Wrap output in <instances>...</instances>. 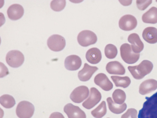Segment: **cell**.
I'll use <instances>...</instances> for the list:
<instances>
[{"label": "cell", "mask_w": 157, "mask_h": 118, "mask_svg": "<svg viewBox=\"0 0 157 118\" xmlns=\"http://www.w3.org/2000/svg\"><path fill=\"white\" fill-rule=\"evenodd\" d=\"M138 118H157V92L150 97L146 96Z\"/></svg>", "instance_id": "obj_1"}, {"label": "cell", "mask_w": 157, "mask_h": 118, "mask_svg": "<svg viewBox=\"0 0 157 118\" xmlns=\"http://www.w3.org/2000/svg\"><path fill=\"white\" fill-rule=\"evenodd\" d=\"M153 67V64L151 61L144 60L139 65L129 66L128 69L134 78L140 80L149 74L152 71Z\"/></svg>", "instance_id": "obj_2"}, {"label": "cell", "mask_w": 157, "mask_h": 118, "mask_svg": "<svg viewBox=\"0 0 157 118\" xmlns=\"http://www.w3.org/2000/svg\"><path fill=\"white\" fill-rule=\"evenodd\" d=\"M120 54L122 60L126 63L132 64L139 59L140 54L135 53L131 45L127 43L122 44L120 47Z\"/></svg>", "instance_id": "obj_3"}, {"label": "cell", "mask_w": 157, "mask_h": 118, "mask_svg": "<svg viewBox=\"0 0 157 118\" xmlns=\"http://www.w3.org/2000/svg\"><path fill=\"white\" fill-rule=\"evenodd\" d=\"M34 110L33 104L29 101L23 100L17 104L16 112L19 118H31L33 115Z\"/></svg>", "instance_id": "obj_4"}, {"label": "cell", "mask_w": 157, "mask_h": 118, "mask_svg": "<svg viewBox=\"0 0 157 118\" xmlns=\"http://www.w3.org/2000/svg\"><path fill=\"white\" fill-rule=\"evenodd\" d=\"M23 54L18 50H11L7 53L6 60L11 67L16 68L21 66L24 61Z\"/></svg>", "instance_id": "obj_5"}, {"label": "cell", "mask_w": 157, "mask_h": 118, "mask_svg": "<svg viewBox=\"0 0 157 118\" xmlns=\"http://www.w3.org/2000/svg\"><path fill=\"white\" fill-rule=\"evenodd\" d=\"M97 40L96 34L89 30H83L78 34L77 41L79 44L83 47H87L95 43Z\"/></svg>", "instance_id": "obj_6"}, {"label": "cell", "mask_w": 157, "mask_h": 118, "mask_svg": "<svg viewBox=\"0 0 157 118\" xmlns=\"http://www.w3.org/2000/svg\"><path fill=\"white\" fill-rule=\"evenodd\" d=\"M48 47L51 50L58 52L62 50L66 45L65 38L59 34H53L47 40Z\"/></svg>", "instance_id": "obj_7"}, {"label": "cell", "mask_w": 157, "mask_h": 118, "mask_svg": "<svg viewBox=\"0 0 157 118\" xmlns=\"http://www.w3.org/2000/svg\"><path fill=\"white\" fill-rule=\"evenodd\" d=\"M101 98L100 92L96 88L92 87L89 97L82 103V106L87 109H91L100 101Z\"/></svg>", "instance_id": "obj_8"}, {"label": "cell", "mask_w": 157, "mask_h": 118, "mask_svg": "<svg viewBox=\"0 0 157 118\" xmlns=\"http://www.w3.org/2000/svg\"><path fill=\"white\" fill-rule=\"evenodd\" d=\"M89 91L86 86L81 85L74 89L70 95V98L74 103H80L88 96Z\"/></svg>", "instance_id": "obj_9"}, {"label": "cell", "mask_w": 157, "mask_h": 118, "mask_svg": "<svg viewBox=\"0 0 157 118\" xmlns=\"http://www.w3.org/2000/svg\"><path fill=\"white\" fill-rule=\"evenodd\" d=\"M137 24L136 18L130 14H126L122 16L119 22L120 28L124 31H130L134 29Z\"/></svg>", "instance_id": "obj_10"}, {"label": "cell", "mask_w": 157, "mask_h": 118, "mask_svg": "<svg viewBox=\"0 0 157 118\" xmlns=\"http://www.w3.org/2000/svg\"><path fill=\"white\" fill-rule=\"evenodd\" d=\"M64 112L68 118H86L85 112L78 106L69 103L63 108Z\"/></svg>", "instance_id": "obj_11"}, {"label": "cell", "mask_w": 157, "mask_h": 118, "mask_svg": "<svg viewBox=\"0 0 157 118\" xmlns=\"http://www.w3.org/2000/svg\"><path fill=\"white\" fill-rule=\"evenodd\" d=\"M94 81L95 84L104 91H109L113 88V83L104 73H100L97 74L94 78Z\"/></svg>", "instance_id": "obj_12"}, {"label": "cell", "mask_w": 157, "mask_h": 118, "mask_svg": "<svg viewBox=\"0 0 157 118\" xmlns=\"http://www.w3.org/2000/svg\"><path fill=\"white\" fill-rule=\"evenodd\" d=\"M82 64L81 58L75 55H72L67 56L64 61L65 68L67 70L70 71L78 69L81 66Z\"/></svg>", "instance_id": "obj_13"}, {"label": "cell", "mask_w": 157, "mask_h": 118, "mask_svg": "<svg viewBox=\"0 0 157 118\" xmlns=\"http://www.w3.org/2000/svg\"><path fill=\"white\" fill-rule=\"evenodd\" d=\"M98 69V68L96 66H91L85 63L83 68L78 72V77L81 81H88Z\"/></svg>", "instance_id": "obj_14"}, {"label": "cell", "mask_w": 157, "mask_h": 118, "mask_svg": "<svg viewBox=\"0 0 157 118\" xmlns=\"http://www.w3.org/2000/svg\"><path fill=\"white\" fill-rule=\"evenodd\" d=\"M7 13L10 19L12 20H16L19 19L23 16L24 9L21 5L14 4L8 7Z\"/></svg>", "instance_id": "obj_15"}, {"label": "cell", "mask_w": 157, "mask_h": 118, "mask_svg": "<svg viewBox=\"0 0 157 118\" xmlns=\"http://www.w3.org/2000/svg\"><path fill=\"white\" fill-rule=\"evenodd\" d=\"M157 88V81L153 79H148L143 82L139 88V92L144 95L152 92Z\"/></svg>", "instance_id": "obj_16"}, {"label": "cell", "mask_w": 157, "mask_h": 118, "mask_svg": "<svg viewBox=\"0 0 157 118\" xmlns=\"http://www.w3.org/2000/svg\"><path fill=\"white\" fill-rule=\"evenodd\" d=\"M107 72L111 74L123 75L125 73V69L123 65L117 61L108 62L106 66Z\"/></svg>", "instance_id": "obj_17"}, {"label": "cell", "mask_w": 157, "mask_h": 118, "mask_svg": "<svg viewBox=\"0 0 157 118\" xmlns=\"http://www.w3.org/2000/svg\"><path fill=\"white\" fill-rule=\"evenodd\" d=\"M128 40L131 44L132 49L135 53H139L142 51L144 45L137 34L135 33L131 34L128 36Z\"/></svg>", "instance_id": "obj_18"}, {"label": "cell", "mask_w": 157, "mask_h": 118, "mask_svg": "<svg viewBox=\"0 0 157 118\" xmlns=\"http://www.w3.org/2000/svg\"><path fill=\"white\" fill-rule=\"evenodd\" d=\"M86 58L87 61L90 64H97L101 60V52L99 49L97 48H91L87 51Z\"/></svg>", "instance_id": "obj_19"}, {"label": "cell", "mask_w": 157, "mask_h": 118, "mask_svg": "<svg viewBox=\"0 0 157 118\" xmlns=\"http://www.w3.org/2000/svg\"><path fill=\"white\" fill-rule=\"evenodd\" d=\"M143 39L150 44L157 42V29L153 27H148L145 28L142 33Z\"/></svg>", "instance_id": "obj_20"}, {"label": "cell", "mask_w": 157, "mask_h": 118, "mask_svg": "<svg viewBox=\"0 0 157 118\" xmlns=\"http://www.w3.org/2000/svg\"><path fill=\"white\" fill-rule=\"evenodd\" d=\"M143 21L145 23L155 24L157 23V8L153 6L144 14L142 16Z\"/></svg>", "instance_id": "obj_21"}, {"label": "cell", "mask_w": 157, "mask_h": 118, "mask_svg": "<svg viewBox=\"0 0 157 118\" xmlns=\"http://www.w3.org/2000/svg\"><path fill=\"white\" fill-rule=\"evenodd\" d=\"M106 100L109 109L111 112L114 114H121L126 109L127 106L125 103L121 104H116L113 101L110 97H108Z\"/></svg>", "instance_id": "obj_22"}, {"label": "cell", "mask_w": 157, "mask_h": 118, "mask_svg": "<svg viewBox=\"0 0 157 118\" xmlns=\"http://www.w3.org/2000/svg\"><path fill=\"white\" fill-rule=\"evenodd\" d=\"M111 78L117 87H120L125 88L129 86L131 82L130 78L127 76L120 77L112 76H111Z\"/></svg>", "instance_id": "obj_23"}, {"label": "cell", "mask_w": 157, "mask_h": 118, "mask_svg": "<svg viewBox=\"0 0 157 118\" xmlns=\"http://www.w3.org/2000/svg\"><path fill=\"white\" fill-rule=\"evenodd\" d=\"M107 112L106 102L103 101L95 108L91 112L92 115L95 118H101Z\"/></svg>", "instance_id": "obj_24"}, {"label": "cell", "mask_w": 157, "mask_h": 118, "mask_svg": "<svg viewBox=\"0 0 157 118\" xmlns=\"http://www.w3.org/2000/svg\"><path fill=\"white\" fill-rule=\"evenodd\" d=\"M0 103L1 105L6 108L13 107L15 104L14 98L9 94H4L0 97Z\"/></svg>", "instance_id": "obj_25"}, {"label": "cell", "mask_w": 157, "mask_h": 118, "mask_svg": "<svg viewBox=\"0 0 157 118\" xmlns=\"http://www.w3.org/2000/svg\"><path fill=\"white\" fill-rule=\"evenodd\" d=\"M112 96L115 103L119 104H123L126 98L125 92L120 89H115L113 92Z\"/></svg>", "instance_id": "obj_26"}, {"label": "cell", "mask_w": 157, "mask_h": 118, "mask_svg": "<svg viewBox=\"0 0 157 118\" xmlns=\"http://www.w3.org/2000/svg\"><path fill=\"white\" fill-rule=\"evenodd\" d=\"M104 51L105 56L109 59L115 58L117 54V49L116 47L111 44L106 45Z\"/></svg>", "instance_id": "obj_27"}, {"label": "cell", "mask_w": 157, "mask_h": 118, "mask_svg": "<svg viewBox=\"0 0 157 118\" xmlns=\"http://www.w3.org/2000/svg\"><path fill=\"white\" fill-rule=\"evenodd\" d=\"M66 1L65 0H53L50 3V7L53 10L60 11L65 7Z\"/></svg>", "instance_id": "obj_28"}, {"label": "cell", "mask_w": 157, "mask_h": 118, "mask_svg": "<svg viewBox=\"0 0 157 118\" xmlns=\"http://www.w3.org/2000/svg\"><path fill=\"white\" fill-rule=\"evenodd\" d=\"M137 112L136 109L130 108L122 115L121 118H137Z\"/></svg>", "instance_id": "obj_29"}, {"label": "cell", "mask_w": 157, "mask_h": 118, "mask_svg": "<svg viewBox=\"0 0 157 118\" xmlns=\"http://www.w3.org/2000/svg\"><path fill=\"white\" fill-rule=\"evenodd\" d=\"M152 0H136V4L138 8L144 10L152 3Z\"/></svg>", "instance_id": "obj_30"}, {"label": "cell", "mask_w": 157, "mask_h": 118, "mask_svg": "<svg viewBox=\"0 0 157 118\" xmlns=\"http://www.w3.org/2000/svg\"><path fill=\"white\" fill-rule=\"evenodd\" d=\"M49 118H65L63 115L58 112H55L52 113Z\"/></svg>", "instance_id": "obj_31"}, {"label": "cell", "mask_w": 157, "mask_h": 118, "mask_svg": "<svg viewBox=\"0 0 157 118\" xmlns=\"http://www.w3.org/2000/svg\"></svg>", "instance_id": "obj_32"}]
</instances>
